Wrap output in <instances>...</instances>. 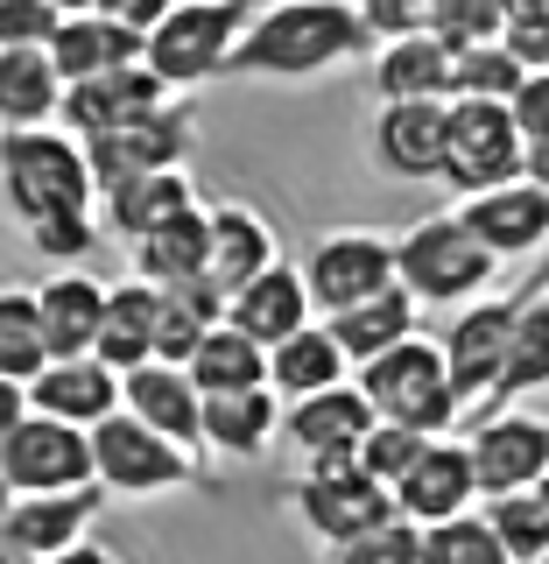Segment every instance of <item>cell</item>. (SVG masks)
I'll list each match as a JSON object with an SVG mask.
<instances>
[{
    "mask_svg": "<svg viewBox=\"0 0 549 564\" xmlns=\"http://www.w3.org/2000/svg\"><path fill=\"white\" fill-rule=\"evenodd\" d=\"M381 50L360 22V0H275L233 43L219 78H317Z\"/></svg>",
    "mask_w": 549,
    "mask_h": 564,
    "instance_id": "obj_1",
    "label": "cell"
},
{
    "mask_svg": "<svg viewBox=\"0 0 549 564\" xmlns=\"http://www.w3.org/2000/svg\"><path fill=\"white\" fill-rule=\"evenodd\" d=\"M0 191L22 226L50 212H92L99 184L85 163V141L64 128H0Z\"/></svg>",
    "mask_w": 549,
    "mask_h": 564,
    "instance_id": "obj_2",
    "label": "cell"
},
{
    "mask_svg": "<svg viewBox=\"0 0 549 564\" xmlns=\"http://www.w3.org/2000/svg\"><path fill=\"white\" fill-rule=\"evenodd\" d=\"M360 395L374 402L381 423H409L422 437H451V423L465 402L451 395V375H444V346L430 339V332H409V339H395L387 352L360 367Z\"/></svg>",
    "mask_w": 549,
    "mask_h": 564,
    "instance_id": "obj_3",
    "label": "cell"
},
{
    "mask_svg": "<svg viewBox=\"0 0 549 564\" xmlns=\"http://www.w3.org/2000/svg\"><path fill=\"white\" fill-rule=\"evenodd\" d=\"M261 8H275V0H176L163 22L149 29L141 64H149L169 93H190V85H205V78L226 70L233 43L246 35V22H254Z\"/></svg>",
    "mask_w": 549,
    "mask_h": 564,
    "instance_id": "obj_4",
    "label": "cell"
},
{
    "mask_svg": "<svg viewBox=\"0 0 549 564\" xmlns=\"http://www.w3.org/2000/svg\"><path fill=\"white\" fill-rule=\"evenodd\" d=\"M493 275H501V261L486 254L458 212H430L395 240V282L416 304H472L493 290Z\"/></svg>",
    "mask_w": 549,
    "mask_h": 564,
    "instance_id": "obj_5",
    "label": "cell"
},
{
    "mask_svg": "<svg viewBox=\"0 0 549 564\" xmlns=\"http://www.w3.org/2000/svg\"><path fill=\"white\" fill-rule=\"evenodd\" d=\"M92 480L106 494H128V501H155V494H184L205 487L198 452H184L176 437L149 431L141 416L113 410L106 423H92Z\"/></svg>",
    "mask_w": 549,
    "mask_h": 564,
    "instance_id": "obj_6",
    "label": "cell"
},
{
    "mask_svg": "<svg viewBox=\"0 0 549 564\" xmlns=\"http://www.w3.org/2000/svg\"><path fill=\"white\" fill-rule=\"evenodd\" d=\"M289 508L325 551L381 529L387 516H402L395 494H387L374 473H360V458H317V466H304V480L289 487Z\"/></svg>",
    "mask_w": 549,
    "mask_h": 564,
    "instance_id": "obj_7",
    "label": "cell"
},
{
    "mask_svg": "<svg viewBox=\"0 0 549 564\" xmlns=\"http://www.w3.org/2000/svg\"><path fill=\"white\" fill-rule=\"evenodd\" d=\"M521 176V128L507 99H451V134H444V184L458 198Z\"/></svg>",
    "mask_w": 549,
    "mask_h": 564,
    "instance_id": "obj_8",
    "label": "cell"
},
{
    "mask_svg": "<svg viewBox=\"0 0 549 564\" xmlns=\"http://www.w3.org/2000/svg\"><path fill=\"white\" fill-rule=\"evenodd\" d=\"M190 141H198L190 106L163 99V106H149V113H134V120H120V128L92 134V141H85V163H92L99 191H113V184H128V176H149V170H184Z\"/></svg>",
    "mask_w": 549,
    "mask_h": 564,
    "instance_id": "obj_9",
    "label": "cell"
},
{
    "mask_svg": "<svg viewBox=\"0 0 549 564\" xmlns=\"http://www.w3.org/2000/svg\"><path fill=\"white\" fill-rule=\"evenodd\" d=\"M528 290H536V275L515 282V290H501V296H472V304L444 325V339H437V346H444V375H451V395L458 402L493 395L501 360H507V332H515Z\"/></svg>",
    "mask_w": 549,
    "mask_h": 564,
    "instance_id": "obj_10",
    "label": "cell"
},
{
    "mask_svg": "<svg viewBox=\"0 0 549 564\" xmlns=\"http://www.w3.org/2000/svg\"><path fill=\"white\" fill-rule=\"evenodd\" d=\"M0 473H8L14 494H70V487H92V431L29 410L8 437H0Z\"/></svg>",
    "mask_w": 549,
    "mask_h": 564,
    "instance_id": "obj_11",
    "label": "cell"
},
{
    "mask_svg": "<svg viewBox=\"0 0 549 564\" xmlns=\"http://www.w3.org/2000/svg\"><path fill=\"white\" fill-rule=\"evenodd\" d=\"M465 445H472V473H480V501L528 494L549 473V416L521 410V402H493Z\"/></svg>",
    "mask_w": 549,
    "mask_h": 564,
    "instance_id": "obj_12",
    "label": "cell"
},
{
    "mask_svg": "<svg viewBox=\"0 0 549 564\" xmlns=\"http://www.w3.org/2000/svg\"><path fill=\"white\" fill-rule=\"evenodd\" d=\"M444 134H451V99H381L374 113V170L402 184L444 176Z\"/></svg>",
    "mask_w": 549,
    "mask_h": 564,
    "instance_id": "obj_13",
    "label": "cell"
},
{
    "mask_svg": "<svg viewBox=\"0 0 549 564\" xmlns=\"http://www.w3.org/2000/svg\"><path fill=\"white\" fill-rule=\"evenodd\" d=\"M304 282H310V304L317 311H345V304H366L395 282V240L381 234H325L304 261Z\"/></svg>",
    "mask_w": 549,
    "mask_h": 564,
    "instance_id": "obj_14",
    "label": "cell"
},
{
    "mask_svg": "<svg viewBox=\"0 0 549 564\" xmlns=\"http://www.w3.org/2000/svg\"><path fill=\"white\" fill-rule=\"evenodd\" d=\"M458 219L480 234V247L493 261H528L549 247V191L528 184V176H507V184L480 191V198H458Z\"/></svg>",
    "mask_w": 549,
    "mask_h": 564,
    "instance_id": "obj_15",
    "label": "cell"
},
{
    "mask_svg": "<svg viewBox=\"0 0 549 564\" xmlns=\"http://www.w3.org/2000/svg\"><path fill=\"white\" fill-rule=\"evenodd\" d=\"M106 508V487H70V494H14V508L0 516V543L8 551H22L29 564H50L57 551H70V543L92 536Z\"/></svg>",
    "mask_w": 549,
    "mask_h": 564,
    "instance_id": "obj_16",
    "label": "cell"
},
{
    "mask_svg": "<svg viewBox=\"0 0 549 564\" xmlns=\"http://www.w3.org/2000/svg\"><path fill=\"white\" fill-rule=\"evenodd\" d=\"M163 99H169V85L155 78L149 64H113V70H92V78L64 85L57 120H64V134L92 141V134H106V128H120V120L149 113V106H163Z\"/></svg>",
    "mask_w": 549,
    "mask_h": 564,
    "instance_id": "obj_17",
    "label": "cell"
},
{
    "mask_svg": "<svg viewBox=\"0 0 549 564\" xmlns=\"http://www.w3.org/2000/svg\"><path fill=\"white\" fill-rule=\"evenodd\" d=\"M374 402L360 395V381H339L325 388V395H296L289 410H282V437H289L296 452L310 458H360V437L374 431Z\"/></svg>",
    "mask_w": 549,
    "mask_h": 564,
    "instance_id": "obj_18",
    "label": "cell"
},
{
    "mask_svg": "<svg viewBox=\"0 0 549 564\" xmlns=\"http://www.w3.org/2000/svg\"><path fill=\"white\" fill-rule=\"evenodd\" d=\"M395 508L409 522H451L465 508H480V473H472V445L465 437H430V452L409 466V480L395 487Z\"/></svg>",
    "mask_w": 549,
    "mask_h": 564,
    "instance_id": "obj_19",
    "label": "cell"
},
{
    "mask_svg": "<svg viewBox=\"0 0 549 564\" xmlns=\"http://www.w3.org/2000/svg\"><path fill=\"white\" fill-rule=\"evenodd\" d=\"M120 410L141 416L149 431L176 437L184 452H205V395L184 367L149 360V367H134V375H120Z\"/></svg>",
    "mask_w": 549,
    "mask_h": 564,
    "instance_id": "obj_20",
    "label": "cell"
},
{
    "mask_svg": "<svg viewBox=\"0 0 549 564\" xmlns=\"http://www.w3.org/2000/svg\"><path fill=\"white\" fill-rule=\"evenodd\" d=\"M29 410L35 416H57V423H78L92 431L120 410V375L99 360V352H70V360H50L43 375L29 381Z\"/></svg>",
    "mask_w": 549,
    "mask_h": 564,
    "instance_id": "obj_21",
    "label": "cell"
},
{
    "mask_svg": "<svg viewBox=\"0 0 549 564\" xmlns=\"http://www.w3.org/2000/svg\"><path fill=\"white\" fill-rule=\"evenodd\" d=\"M310 317H317V304H310V282H304V269H289V261L261 269L254 282H240V290L226 296V325L246 332L254 346L289 339V332H304Z\"/></svg>",
    "mask_w": 549,
    "mask_h": 564,
    "instance_id": "obj_22",
    "label": "cell"
},
{
    "mask_svg": "<svg viewBox=\"0 0 549 564\" xmlns=\"http://www.w3.org/2000/svg\"><path fill=\"white\" fill-rule=\"evenodd\" d=\"M282 247H275V226L261 219L246 198H226L211 205V254H205V275L219 282L226 296L240 290V282H254L261 269H275Z\"/></svg>",
    "mask_w": 549,
    "mask_h": 564,
    "instance_id": "obj_23",
    "label": "cell"
},
{
    "mask_svg": "<svg viewBox=\"0 0 549 564\" xmlns=\"http://www.w3.org/2000/svg\"><path fill=\"white\" fill-rule=\"evenodd\" d=\"M35 311H43V339L50 360H70V352L99 346V317H106V282L85 269H57L35 290Z\"/></svg>",
    "mask_w": 549,
    "mask_h": 564,
    "instance_id": "obj_24",
    "label": "cell"
},
{
    "mask_svg": "<svg viewBox=\"0 0 549 564\" xmlns=\"http://www.w3.org/2000/svg\"><path fill=\"white\" fill-rule=\"evenodd\" d=\"M155 317H163V290L155 282H113L106 290V317H99V360L113 375H134V367L155 360Z\"/></svg>",
    "mask_w": 549,
    "mask_h": 564,
    "instance_id": "obj_25",
    "label": "cell"
},
{
    "mask_svg": "<svg viewBox=\"0 0 549 564\" xmlns=\"http://www.w3.org/2000/svg\"><path fill=\"white\" fill-rule=\"evenodd\" d=\"M134 247V275L155 282V290H169V282H190L205 275V254H211V205H184L169 212L163 226H149Z\"/></svg>",
    "mask_w": 549,
    "mask_h": 564,
    "instance_id": "obj_26",
    "label": "cell"
},
{
    "mask_svg": "<svg viewBox=\"0 0 549 564\" xmlns=\"http://www.w3.org/2000/svg\"><path fill=\"white\" fill-rule=\"evenodd\" d=\"M141 50H149V35L106 22L99 8L64 14L57 35H50V64H57V78H64V85L92 78V70H113V64H141Z\"/></svg>",
    "mask_w": 549,
    "mask_h": 564,
    "instance_id": "obj_27",
    "label": "cell"
},
{
    "mask_svg": "<svg viewBox=\"0 0 549 564\" xmlns=\"http://www.w3.org/2000/svg\"><path fill=\"white\" fill-rule=\"evenodd\" d=\"M374 93L381 99H451V50L430 29L387 35L374 50Z\"/></svg>",
    "mask_w": 549,
    "mask_h": 564,
    "instance_id": "obj_28",
    "label": "cell"
},
{
    "mask_svg": "<svg viewBox=\"0 0 549 564\" xmlns=\"http://www.w3.org/2000/svg\"><path fill=\"white\" fill-rule=\"evenodd\" d=\"M422 317V304L409 290H402V282H387L381 296H366V304H345V311H331L325 325H331V339H339V352L352 367H366L374 360V352H387L395 339H409V332H422L416 325Z\"/></svg>",
    "mask_w": 549,
    "mask_h": 564,
    "instance_id": "obj_29",
    "label": "cell"
},
{
    "mask_svg": "<svg viewBox=\"0 0 549 564\" xmlns=\"http://www.w3.org/2000/svg\"><path fill=\"white\" fill-rule=\"evenodd\" d=\"M198 205V184H190V170H149V176H128V184L99 191V219L106 234L120 240H141L149 226H163L169 212Z\"/></svg>",
    "mask_w": 549,
    "mask_h": 564,
    "instance_id": "obj_30",
    "label": "cell"
},
{
    "mask_svg": "<svg viewBox=\"0 0 549 564\" xmlns=\"http://www.w3.org/2000/svg\"><path fill=\"white\" fill-rule=\"evenodd\" d=\"M345 352H339V339H331V325L325 317H310L304 332H289V339H275L268 346V388L275 395H325V388H339L345 381Z\"/></svg>",
    "mask_w": 549,
    "mask_h": 564,
    "instance_id": "obj_31",
    "label": "cell"
},
{
    "mask_svg": "<svg viewBox=\"0 0 549 564\" xmlns=\"http://www.w3.org/2000/svg\"><path fill=\"white\" fill-rule=\"evenodd\" d=\"M275 431H282L275 388H233V395H205V452L261 458Z\"/></svg>",
    "mask_w": 549,
    "mask_h": 564,
    "instance_id": "obj_32",
    "label": "cell"
},
{
    "mask_svg": "<svg viewBox=\"0 0 549 564\" xmlns=\"http://www.w3.org/2000/svg\"><path fill=\"white\" fill-rule=\"evenodd\" d=\"M211 325H226V290L211 275H190V282H169L163 290V317H155V360L169 367H190V352Z\"/></svg>",
    "mask_w": 549,
    "mask_h": 564,
    "instance_id": "obj_33",
    "label": "cell"
},
{
    "mask_svg": "<svg viewBox=\"0 0 549 564\" xmlns=\"http://www.w3.org/2000/svg\"><path fill=\"white\" fill-rule=\"evenodd\" d=\"M64 106V78L50 50H0V128H50Z\"/></svg>",
    "mask_w": 549,
    "mask_h": 564,
    "instance_id": "obj_34",
    "label": "cell"
},
{
    "mask_svg": "<svg viewBox=\"0 0 549 564\" xmlns=\"http://www.w3.org/2000/svg\"><path fill=\"white\" fill-rule=\"evenodd\" d=\"M536 388H549V275H536L515 332H507V360H501V381H493V402H521Z\"/></svg>",
    "mask_w": 549,
    "mask_h": 564,
    "instance_id": "obj_35",
    "label": "cell"
},
{
    "mask_svg": "<svg viewBox=\"0 0 549 564\" xmlns=\"http://www.w3.org/2000/svg\"><path fill=\"white\" fill-rule=\"evenodd\" d=\"M190 381H198V395H233V388H268V346H254L246 332L233 325H211L198 352H190L184 367Z\"/></svg>",
    "mask_w": 549,
    "mask_h": 564,
    "instance_id": "obj_36",
    "label": "cell"
},
{
    "mask_svg": "<svg viewBox=\"0 0 549 564\" xmlns=\"http://www.w3.org/2000/svg\"><path fill=\"white\" fill-rule=\"evenodd\" d=\"M43 367H50V339H43L35 290H0V375H8V381H35Z\"/></svg>",
    "mask_w": 549,
    "mask_h": 564,
    "instance_id": "obj_37",
    "label": "cell"
},
{
    "mask_svg": "<svg viewBox=\"0 0 549 564\" xmlns=\"http://www.w3.org/2000/svg\"><path fill=\"white\" fill-rule=\"evenodd\" d=\"M422 564H515V557H507V543L493 536L480 508H465V516L422 529Z\"/></svg>",
    "mask_w": 549,
    "mask_h": 564,
    "instance_id": "obj_38",
    "label": "cell"
},
{
    "mask_svg": "<svg viewBox=\"0 0 549 564\" xmlns=\"http://www.w3.org/2000/svg\"><path fill=\"white\" fill-rule=\"evenodd\" d=\"M480 516L493 522V536L507 543L515 564H536L549 551V508L536 501V487L528 494H493V501H480Z\"/></svg>",
    "mask_w": 549,
    "mask_h": 564,
    "instance_id": "obj_39",
    "label": "cell"
},
{
    "mask_svg": "<svg viewBox=\"0 0 549 564\" xmlns=\"http://www.w3.org/2000/svg\"><path fill=\"white\" fill-rule=\"evenodd\" d=\"M528 78L521 57H507L501 43L480 50H451V99H515V85Z\"/></svg>",
    "mask_w": 549,
    "mask_h": 564,
    "instance_id": "obj_40",
    "label": "cell"
},
{
    "mask_svg": "<svg viewBox=\"0 0 549 564\" xmlns=\"http://www.w3.org/2000/svg\"><path fill=\"white\" fill-rule=\"evenodd\" d=\"M422 29H430L444 50H480V43H501V0H430Z\"/></svg>",
    "mask_w": 549,
    "mask_h": 564,
    "instance_id": "obj_41",
    "label": "cell"
},
{
    "mask_svg": "<svg viewBox=\"0 0 549 564\" xmlns=\"http://www.w3.org/2000/svg\"><path fill=\"white\" fill-rule=\"evenodd\" d=\"M422 452H430V437H422V431H409V423H374V431L360 437V473H374V480L395 494Z\"/></svg>",
    "mask_w": 549,
    "mask_h": 564,
    "instance_id": "obj_42",
    "label": "cell"
},
{
    "mask_svg": "<svg viewBox=\"0 0 549 564\" xmlns=\"http://www.w3.org/2000/svg\"><path fill=\"white\" fill-rule=\"evenodd\" d=\"M331 564H422V522L387 516L381 529H366V536L331 543Z\"/></svg>",
    "mask_w": 549,
    "mask_h": 564,
    "instance_id": "obj_43",
    "label": "cell"
},
{
    "mask_svg": "<svg viewBox=\"0 0 549 564\" xmlns=\"http://www.w3.org/2000/svg\"><path fill=\"white\" fill-rule=\"evenodd\" d=\"M29 247L50 261V269H78L99 247V212H50V219L29 226Z\"/></svg>",
    "mask_w": 549,
    "mask_h": 564,
    "instance_id": "obj_44",
    "label": "cell"
},
{
    "mask_svg": "<svg viewBox=\"0 0 549 564\" xmlns=\"http://www.w3.org/2000/svg\"><path fill=\"white\" fill-rule=\"evenodd\" d=\"M64 14L50 0H0V50H50Z\"/></svg>",
    "mask_w": 549,
    "mask_h": 564,
    "instance_id": "obj_45",
    "label": "cell"
},
{
    "mask_svg": "<svg viewBox=\"0 0 549 564\" xmlns=\"http://www.w3.org/2000/svg\"><path fill=\"white\" fill-rule=\"evenodd\" d=\"M507 113H515L521 141H542L549 134V70H528L515 85V99H507Z\"/></svg>",
    "mask_w": 549,
    "mask_h": 564,
    "instance_id": "obj_46",
    "label": "cell"
},
{
    "mask_svg": "<svg viewBox=\"0 0 549 564\" xmlns=\"http://www.w3.org/2000/svg\"><path fill=\"white\" fill-rule=\"evenodd\" d=\"M422 0H360V22H366V35L374 43H387V35H409V29H422Z\"/></svg>",
    "mask_w": 549,
    "mask_h": 564,
    "instance_id": "obj_47",
    "label": "cell"
},
{
    "mask_svg": "<svg viewBox=\"0 0 549 564\" xmlns=\"http://www.w3.org/2000/svg\"><path fill=\"white\" fill-rule=\"evenodd\" d=\"M501 50L521 57L528 70H549V22H507L501 29Z\"/></svg>",
    "mask_w": 549,
    "mask_h": 564,
    "instance_id": "obj_48",
    "label": "cell"
},
{
    "mask_svg": "<svg viewBox=\"0 0 549 564\" xmlns=\"http://www.w3.org/2000/svg\"><path fill=\"white\" fill-rule=\"evenodd\" d=\"M169 8H176V0H99L106 22H120V29H134V35H149Z\"/></svg>",
    "mask_w": 549,
    "mask_h": 564,
    "instance_id": "obj_49",
    "label": "cell"
},
{
    "mask_svg": "<svg viewBox=\"0 0 549 564\" xmlns=\"http://www.w3.org/2000/svg\"><path fill=\"white\" fill-rule=\"evenodd\" d=\"M22 416H29V381H8V375H0V437H8Z\"/></svg>",
    "mask_w": 549,
    "mask_h": 564,
    "instance_id": "obj_50",
    "label": "cell"
},
{
    "mask_svg": "<svg viewBox=\"0 0 549 564\" xmlns=\"http://www.w3.org/2000/svg\"><path fill=\"white\" fill-rule=\"evenodd\" d=\"M521 176L549 191V134H542V141H521Z\"/></svg>",
    "mask_w": 549,
    "mask_h": 564,
    "instance_id": "obj_51",
    "label": "cell"
},
{
    "mask_svg": "<svg viewBox=\"0 0 549 564\" xmlns=\"http://www.w3.org/2000/svg\"><path fill=\"white\" fill-rule=\"evenodd\" d=\"M50 564H120V557L106 551V543H92V536H85V543H70V551H57Z\"/></svg>",
    "mask_w": 549,
    "mask_h": 564,
    "instance_id": "obj_52",
    "label": "cell"
},
{
    "mask_svg": "<svg viewBox=\"0 0 549 564\" xmlns=\"http://www.w3.org/2000/svg\"><path fill=\"white\" fill-rule=\"evenodd\" d=\"M57 14H85V8H99V0H50Z\"/></svg>",
    "mask_w": 549,
    "mask_h": 564,
    "instance_id": "obj_53",
    "label": "cell"
},
{
    "mask_svg": "<svg viewBox=\"0 0 549 564\" xmlns=\"http://www.w3.org/2000/svg\"><path fill=\"white\" fill-rule=\"evenodd\" d=\"M8 508H14V487H8V473H0V516H8Z\"/></svg>",
    "mask_w": 549,
    "mask_h": 564,
    "instance_id": "obj_54",
    "label": "cell"
},
{
    "mask_svg": "<svg viewBox=\"0 0 549 564\" xmlns=\"http://www.w3.org/2000/svg\"><path fill=\"white\" fill-rule=\"evenodd\" d=\"M536 501H542V508H549V473H542V480H536Z\"/></svg>",
    "mask_w": 549,
    "mask_h": 564,
    "instance_id": "obj_55",
    "label": "cell"
},
{
    "mask_svg": "<svg viewBox=\"0 0 549 564\" xmlns=\"http://www.w3.org/2000/svg\"><path fill=\"white\" fill-rule=\"evenodd\" d=\"M536 564H549V551H542V557H536Z\"/></svg>",
    "mask_w": 549,
    "mask_h": 564,
    "instance_id": "obj_56",
    "label": "cell"
},
{
    "mask_svg": "<svg viewBox=\"0 0 549 564\" xmlns=\"http://www.w3.org/2000/svg\"><path fill=\"white\" fill-rule=\"evenodd\" d=\"M422 8H430V0H422Z\"/></svg>",
    "mask_w": 549,
    "mask_h": 564,
    "instance_id": "obj_57",
    "label": "cell"
}]
</instances>
